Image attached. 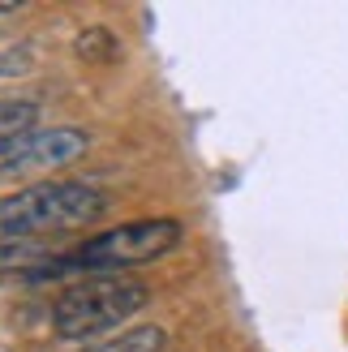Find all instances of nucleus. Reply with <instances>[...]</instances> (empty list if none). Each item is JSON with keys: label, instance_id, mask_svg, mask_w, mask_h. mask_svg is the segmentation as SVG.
I'll use <instances>...</instances> for the list:
<instances>
[{"label": "nucleus", "instance_id": "obj_1", "mask_svg": "<svg viewBox=\"0 0 348 352\" xmlns=\"http://www.w3.org/2000/svg\"><path fill=\"white\" fill-rule=\"evenodd\" d=\"M108 193L86 181H39L0 198V245L39 241L47 232H69L103 219Z\"/></svg>", "mask_w": 348, "mask_h": 352}, {"label": "nucleus", "instance_id": "obj_2", "mask_svg": "<svg viewBox=\"0 0 348 352\" xmlns=\"http://www.w3.org/2000/svg\"><path fill=\"white\" fill-rule=\"evenodd\" d=\"M151 288L133 275H86L74 288H65L52 305V331L69 344H99L108 331L142 314Z\"/></svg>", "mask_w": 348, "mask_h": 352}, {"label": "nucleus", "instance_id": "obj_3", "mask_svg": "<svg viewBox=\"0 0 348 352\" xmlns=\"http://www.w3.org/2000/svg\"><path fill=\"white\" fill-rule=\"evenodd\" d=\"M185 236L181 219H133L120 223L112 232H99L82 245L78 254H65L47 267L30 271V279H47V275H65V271H91V275H120V267H138V262H155L168 250H177Z\"/></svg>", "mask_w": 348, "mask_h": 352}, {"label": "nucleus", "instance_id": "obj_4", "mask_svg": "<svg viewBox=\"0 0 348 352\" xmlns=\"http://www.w3.org/2000/svg\"><path fill=\"white\" fill-rule=\"evenodd\" d=\"M86 146H91V133L78 125H52V129H26V133L0 138V176L78 164Z\"/></svg>", "mask_w": 348, "mask_h": 352}, {"label": "nucleus", "instance_id": "obj_5", "mask_svg": "<svg viewBox=\"0 0 348 352\" xmlns=\"http://www.w3.org/2000/svg\"><path fill=\"white\" fill-rule=\"evenodd\" d=\"M168 348V331L164 327H133L125 336H108L99 344H86L78 352H164Z\"/></svg>", "mask_w": 348, "mask_h": 352}, {"label": "nucleus", "instance_id": "obj_6", "mask_svg": "<svg viewBox=\"0 0 348 352\" xmlns=\"http://www.w3.org/2000/svg\"><path fill=\"white\" fill-rule=\"evenodd\" d=\"M39 116H43V108L34 99H0V138L39 129Z\"/></svg>", "mask_w": 348, "mask_h": 352}, {"label": "nucleus", "instance_id": "obj_7", "mask_svg": "<svg viewBox=\"0 0 348 352\" xmlns=\"http://www.w3.org/2000/svg\"><path fill=\"white\" fill-rule=\"evenodd\" d=\"M74 52H78V60H99V65H108V60H116L120 47H116V39H112L108 26H86V30H78Z\"/></svg>", "mask_w": 348, "mask_h": 352}, {"label": "nucleus", "instance_id": "obj_8", "mask_svg": "<svg viewBox=\"0 0 348 352\" xmlns=\"http://www.w3.org/2000/svg\"><path fill=\"white\" fill-rule=\"evenodd\" d=\"M43 245L39 241H5L0 245V271H22L30 262H39Z\"/></svg>", "mask_w": 348, "mask_h": 352}, {"label": "nucleus", "instance_id": "obj_9", "mask_svg": "<svg viewBox=\"0 0 348 352\" xmlns=\"http://www.w3.org/2000/svg\"><path fill=\"white\" fill-rule=\"evenodd\" d=\"M34 69V47L26 43H17V47H0V82H9V78H22Z\"/></svg>", "mask_w": 348, "mask_h": 352}, {"label": "nucleus", "instance_id": "obj_10", "mask_svg": "<svg viewBox=\"0 0 348 352\" xmlns=\"http://www.w3.org/2000/svg\"><path fill=\"white\" fill-rule=\"evenodd\" d=\"M17 9H22V5H17V0H0V22H5V17H13Z\"/></svg>", "mask_w": 348, "mask_h": 352}]
</instances>
